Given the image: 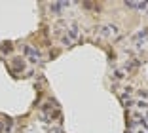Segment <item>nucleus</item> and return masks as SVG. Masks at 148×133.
<instances>
[{
	"instance_id": "nucleus-1",
	"label": "nucleus",
	"mask_w": 148,
	"mask_h": 133,
	"mask_svg": "<svg viewBox=\"0 0 148 133\" xmlns=\"http://www.w3.org/2000/svg\"><path fill=\"white\" fill-rule=\"evenodd\" d=\"M63 44L65 46H72L74 42H78L80 40V29H78V25H70L69 29H66V32L63 34Z\"/></svg>"
},
{
	"instance_id": "nucleus-2",
	"label": "nucleus",
	"mask_w": 148,
	"mask_h": 133,
	"mask_svg": "<svg viewBox=\"0 0 148 133\" xmlns=\"http://www.w3.org/2000/svg\"><path fill=\"white\" fill-rule=\"evenodd\" d=\"M97 32H99V36H103V38H108V40L118 38V36H120V29H118L116 25H105V27H101Z\"/></svg>"
},
{
	"instance_id": "nucleus-3",
	"label": "nucleus",
	"mask_w": 148,
	"mask_h": 133,
	"mask_svg": "<svg viewBox=\"0 0 148 133\" xmlns=\"http://www.w3.org/2000/svg\"><path fill=\"white\" fill-rule=\"evenodd\" d=\"M23 53L27 55V59L31 63H40V52L32 46H23Z\"/></svg>"
},
{
	"instance_id": "nucleus-4",
	"label": "nucleus",
	"mask_w": 148,
	"mask_h": 133,
	"mask_svg": "<svg viewBox=\"0 0 148 133\" xmlns=\"http://www.w3.org/2000/svg\"><path fill=\"white\" fill-rule=\"evenodd\" d=\"M21 70H25V61L21 57H15L13 59V72H21Z\"/></svg>"
},
{
	"instance_id": "nucleus-5",
	"label": "nucleus",
	"mask_w": 148,
	"mask_h": 133,
	"mask_svg": "<svg viewBox=\"0 0 148 133\" xmlns=\"http://www.w3.org/2000/svg\"><path fill=\"white\" fill-rule=\"evenodd\" d=\"M69 6H70V2H55V4H51L49 8H51L55 13H61V10L63 8H69Z\"/></svg>"
},
{
	"instance_id": "nucleus-6",
	"label": "nucleus",
	"mask_w": 148,
	"mask_h": 133,
	"mask_svg": "<svg viewBox=\"0 0 148 133\" xmlns=\"http://www.w3.org/2000/svg\"><path fill=\"white\" fill-rule=\"evenodd\" d=\"M2 122V129H4V133H10L13 127V120L12 118H4V120H0Z\"/></svg>"
},
{
	"instance_id": "nucleus-7",
	"label": "nucleus",
	"mask_w": 148,
	"mask_h": 133,
	"mask_svg": "<svg viewBox=\"0 0 148 133\" xmlns=\"http://www.w3.org/2000/svg\"><path fill=\"white\" fill-rule=\"evenodd\" d=\"M125 6H129V8H137V10H146L148 2H125Z\"/></svg>"
},
{
	"instance_id": "nucleus-8",
	"label": "nucleus",
	"mask_w": 148,
	"mask_h": 133,
	"mask_svg": "<svg viewBox=\"0 0 148 133\" xmlns=\"http://www.w3.org/2000/svg\"><path fill=\"white\" fill-rule=\"evenodd\" d=\"M12 44H10V42H6L4 44V46H0V50H2V52H4V53H8V52H12Z\"/></svg>"
},
{
	"instance_id": "nucleus-9",
	"label": "nucleus",
	"mask_w": 148,
	"mask_h": 133,
	"mask_svg": "<svg viewBox=\"0 0 148 133\" xmlns=\"http://www.w3.org/2000/svg\"><path fill=\"white\" fill-rule=\"evenodd\" d=\"M114 78H116V80H122L123 78V70H114Z\"/></svg>"
},
{
	"instance_id": "nucleus-10",
	"label": "nucleus",
	"mask_w": 148,
	"mask_h": 133,
	"mask_svg": "<svg viewBox=\"0 0 148 133\" xmlns=\"http://www.w3.org/2000/svg\"><path fill=\"white\" fill-rule=\"evenodd\" d=\"M137 107H139V108H144V110H146V108H148V103H146V101H139V103H137Z\"/></svg>"
},
{
	"instance_id": "nucleus-11",
	"label": "nucleus",
	"mask_w": 148,
	"mask_h": 133,
	"mask_svg": "<svg viewBox=\"0 0 148 133\" xmlns=\"http://www.w3.org/2000/svg\"><path fill=\"white\" fill-rule=\"evenodd\" d=\"M0 133H4V129H2V122H0Z\"/></svg>"
},
{
	"instance_id": "nucleus-12",
	"label": "nucleus",
	"mask_w": 148,
	"mask_h": 133,
	"mask_svg": "<svg viewBox=\"0 0 148 133\" xmlns=\"http://www.w3.org/2000/svg\"><path fill=\"white\" fill-rule=\"evenodd\" d=\"M144 120H148V114H146V118H144Z\"/></svg>"
}]
</instances>
